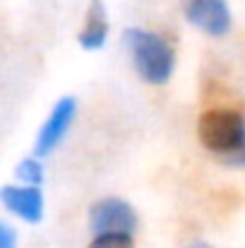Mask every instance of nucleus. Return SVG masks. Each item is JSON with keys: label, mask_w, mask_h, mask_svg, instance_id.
<instances>
[{"label": "nucleus", "mask_w": 245, "mask_h": 248, "mask_svg": "<svg viewBox=\"0 0 245 248\" xmlns=\"http://www.w3.org/2000/svg\"><path fill=\"white\" fill-rule=\"evenodd\" d=\"M200 140L202 145L221 155L226 159H233L236 164L243 162L245 150V121L241 111L236 108H212L200 116Z\"/></svg>", "instance_id": "1"}, {"label": "nucleus", "mask_w": 245, "mask_h": 248, "mask_svg": "<svg viewBox=\"0 0 245 248\" xmlns=\"http://www.w3.org/2000/svg\"><path fill=\"white\" fill-rule=\"evenodd\" d=\"M125 44L132 56L137 75L149 84H163L171 80L175 68V51L159 34L144 29H128Z\"/></svg>", "instance_id": "2"}, {"label": "nucleus", "mask_w": 245, "mask_h": 248, "mask_svg": "<svg viewBox=\"0 0 245 248\" xmlns=\"http://www.w3.org/2000/svg\"><path fill=\"white\" fill-rule=\"evenodd\" d=\"M89 222L96 234H130L132 236V232L137 229L135 210L120 198L99 200L89 212Z\"/></svg>", "instance_id": "3"}, {"label": "nucleus", "mask_w": 245, "mask_h": 248, "mask_svg": "<svg viewBox=\"0 0 245 248\" xmlns=\"http://www.w3.org/2000/svg\"><path fill=\"white\" fill-rule=\"evenodd\" d=\"M185 19L209 36H224L231 29L226 0H180Z\"/></svg>", "instance_id": "4"}, {"label": "nucleus", "mask_w": 245, "mask_h": 248, "mask_svg": "<svg viewBox=\"0 0 245 248\" xmlns=\"http://www.w3.org/2000/svg\"><path fill=\"white\" fill-rule=\"evenodd\" d=\"M75 111H77V104H75L72 96H65V99H60L53 106L48 121L43 123V128H41V133L36 138V145H34L36 157H46V155H51L58 147V142L65 138L68 128L75 121Z\"/></svg>", "instance_id": "5"}, {"label": "nucleus", "mask_w": 245, "mask_h": 248, "mask_svg": "<svg viewBox=\"0 0 245 248\" xmlns=\"http://www.w3.org/2000/svg\"><path fill=\"white\" fill-rule=\"evenodd\" d=\"M0 202L29 224H39L43 217V195L39 186H5L0 190Z\"/></svg>", "instance_id": "6"}, {"label": "nucleus", "mask_w": 245, "mask_h": 248, "mask_svg": "<svg viewBox=\"0 0 245 248\" xmlns=\"http://www.w3.org/2000/svg\"><path fill=\"white\" fill-rule=\"evenodd\" d=\"M108 39V19H106V10L101 0H91L89 12H86V22L80 31V46L84 51H99Z\"/></svg>", "instance_id": "7"}, {"label": "nucleus", "mask_w": 245, "mask_h": 248, "mask_svg": "<svg viewBox=\"0 0 245 248\" xmlns=\"http://www.w3.org/2000/svg\"><path fill=\"white\" fill-rule=\"evenodd\" d=\"M17 178L24 181L27 186H41L43 183V166L36 159H24L17 166Z\"/></svg>", "instance_id": "8"}, {"label": "nucleus", "mask_w": 245, "mask_h": 248, "mask_svg": "<svg viewBox=\"0 0 245 248\" xmlns=\"http://www.w3.org/2000/svg\"><path fill=\"white\" fill-rule=\"evenodd\" d=\"M89 248H135L130 234H96Z\"/></svg>", "instance_id": "9"}, {"label": "nucleus", "mask_w": 245, "mask_h": 248, "mask_svg": "<svg viewBox=\"0 0 245 248\" xmlns=\"http://www.w3.org/2000/svg\"><path fill=\"white\" fill-rule=\"evenodd\" d=\"M14 244H17V236H14V232L0 222V248H14Z\"/></svg>", "instance_id": "10"}]
</instances>
